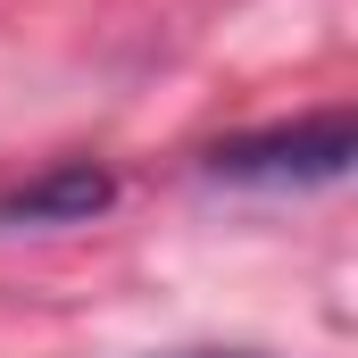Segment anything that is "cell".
Instances as JSON below:
<instances>
[{
	"instance_id": "cell-1",
	"label": "cell",
	"mask_w": 358,
	"mask_h": 358,
	"mask_svg": "<svg viewBox=\"0 0 358 358\" xmlns=\"http://www.w3.org/2000/svg\"><path fill=\"white\" fill-rule=\"evenodd\" d=\"M358 159V125L350 108L300 117V125H267V134H234L208 150V176L225 183H342Z\"/></svg>"
},
{
	"instance_id": "cell-2",
	"label": "cell",
	"mask_w": 358,
	"mask_h": 358,
	"mask_svg": "<svg viewBox=\"0 0 358 358\" xmlns=\"http://www.w3.org/2000/svg\"><path fill=\"white\" fill-rule=\"evenodd\" d=\"M108 200H117V176L92 167V159H67V167H50V176L17 183V192L0 200V225H92Z\"/></svg>"
},
{
	"instance_id": "cell-3",
	"label": "cell",
	"mask_w": 358,
	"mask_h": 358,
	"mask_svg": "<svg viewBox=\"0 0 358 358\" xmlns=\"http://www.w3.org/2000/svg\"><path fill=\"white\" fill-rule=\"evenodd\" d=\"M176 358H267V350H176Z\"/></svg>"
}]
</instances>
